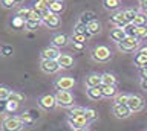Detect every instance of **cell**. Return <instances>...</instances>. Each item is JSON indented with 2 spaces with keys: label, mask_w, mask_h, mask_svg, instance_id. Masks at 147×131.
Returning a JSON list of instances; mask_svg holds the SVG:
<instances>
[{
  "label": "cell",
  "mask_w": 147,
  "mask_h": 131,
  "mask_svg": "<svg viewBox=\"0 0 147 131\" xmlns=\"http://www.w3.org/2000/svg\"><path fill=\"white\" fill-rule=\"evenodd\" d=\"M90 57L95 63L104 64V63H109L112 60V51L107 46H104V44H100V46H95L90 51Z\"/></svg>",
  "instance_id": "6da1fadb"
},
{
  "label": "cell",
  "mask_w": 147,
  "mask_h": 131,
  "mask_svg": "<svg viewBox=\"0 0 147 131\" xmlns=\"http://www.w3.org/2000/svg\"><path fill=\"white\" fill-rule=\"evenodd\" d=\"M25 124H23L20 116H8L2 122V131H22Z\"/></svg>",
  "instance_id": "7a4b0ae2"
},
{
  "label": "cell",
  "mask_w": 147,
  "mask_h": 131,
  "mask_svg": "<svg viewBox=\"0 0 147 131\" xmlns=\"http://www.w3.org/2000/svg\"><path fill=\"white\" fill-rule=\"evenodd\" d=\"M55 98H57L58 107H63V108H71L74 107V102H75V98L71 93V90H57Z\"/></svg>",
  "instance_id": "3957f363"
},
{
  "label": "cell",
  "mask_w": 147,
  "mask_h": 131,
  "mask_svg": "<svg viewBox=\"0 0 147 131\" xmlns=\"http://www.w3.org/2000/svg\"><path fill=\"white\" fill-rule=\"evenodd\" d=\"M38 107L41 108V110L52 111L55 107H58V104H57V98H55V94H51V93L41 94V96L38 98Z\"/></svg>",
  "instance_id": "277c9868"
},
{
  "label": "cell",
  "mask_w": 147,
  "mask_h": 131,
  "mask_svg": "<svg viewBox=\"0 0 147 131\" xmlns=\"http://www.w3.org/2000/svg\"><path fill=\"white\" fill-rule=\"evenodd\" d=\"M140 41L141 40L136 38V37H126L123 41L117 43V46H118L119 51H123V52H133V51H136V49H140Z\"/></svg>",
  "instance_id": "5b68a950"
},
{
  "label": "cell",
  "mask_w": 147,
  "mask_h": 131,
  "mask_svg": "<svg viewBox=\"0 0 147 131\" xmlns=\"http://www.w3.org/2000/svg\"><path fill=\"white\" fill-rule=\"evenodd\" d=\"M40 69H41V72H45V73H48V75H54V73H57L61 67H60L57 60H41L40 61Z\"/></svg>",
  "instance_id": "8992f818"
},
{
  "label": "cell",
  "mask_w": 147,
  "mask_h": 131,
  "mask_svg": "<svg viewBox=\"0 0 147 131\" xmlns=\"http://www.w3.org/2000/svg\"><path fill=\"white\" fill-rule=\"evenodd\" d=\"M127 107L130 108L132 113L141 111L144 108V99L140 94H129V101H127Z\"/></svg>",
  "instance_id": "52a82bcc"
},
{
  "label": "cell",
  "mask_w": 147,
  "mask_h": 131,
  "mask_svg": "<svg viewBox=\"0 0 147 131\" xmlns=\"http://www.w3.org/2000/svg\"><path fill=\"white\" fill-rule=\"evenodd\" d=\"M112 114L118 119H126L132 114L130 108L127 107V104H113L112 107Z\"/></svg>",
  "instance_id": "ba28073f"
},
{
  "label": "cell",
  "mask_w": 147,
  "mask_h": 131,
  "mask_svg": "<svg viewBox=\"0 0 147 131\" xmlns=\"http://www.w3.org/2000/svg\"><path fill=\"white\" fill-rule=\"evenodd\" d=\"M54 85L57 90H71V88H74V85H75V79H74L72 76H61V78H58L55 81Z\"/></svg>",
  "instance_id": "9c48e42d"
},
{
  "label": "cell",
  "mask_w": 147,
  "mask_h": 131,
  "mask_svg": "<svg viewBox=\"0 0 147 131\" xmlns=\"http://www.w3.org/2000/svg\"><path fill=\"white\" fill-rule=\"evenodd\" d=\"M67 125L71 126L74 131H77V130L86 128L87 119H86V116H78V117H71V116H69L67 117Z\"/></svg>",
  "instance_id": "30bf717a"
},
{
  "label": "cell",
  "mask_w": 147,
  "mask_h": 131,
  "mask_svg": "<svg viewBox=\"0 0 147 131\" xmlns=\"http://www.w3.org/2000/svg\"><path fill=\"white\" fill-rule=\"evenodd\" d=\"M110 23L113 25V28H124L129 21L124 17V11H117L110 15Z\"/></svg>",
  "instance_id": "8fae6325"
},
{
  "label": "cell",
  "mask_w": 147,
  "mask_h": 131,
  "mask_svg": "<svg viewBox=\"0 0 147 131\" xmlns=\"http://www.w3.org/2000/svg\"><path fill=\"white\" fill-rule=\"evenodd\" d=\"M43 25L46 26V28H49V29H58L60 26H61V19H60V15L51 12L48 17L43 19Z\"/></svg>",
  "instance_id": "7c38bea8"
},
{
  "label": "cell",
  "mask_w": 147,
  "mask_h": 131,
  "mask_svg": "<svg viewBox=\"0 0 147 131\" xmlns=\"http://www.w3.org/2000/svg\"><path fill=\"white\" fill-rule=\"evenodd\" d=\"M60 55V49L55 46H48L41 51V60H58Z\"/></svg>",
  "instance_id": "4fadbf2b"
},
{
  "label": "cell",
  "mask_w": 147,
  "mask_h": 131,
  "mask_svg": "<svg viewBox=\"0 0 147 131\" xmlns=\"http://www.w3.org/2000/svg\"><path fill=\"white\" fill-rule=\"evenodd\" d=\"M84 84H86L87 88H89V87H100V85L103 84L101 75H98V73H90V75H87L86 78H84Z\"/></svg>",
  "instance_id": "5bb4252c"
},
{
  "label": "cell",
  "mask_w": 147,
  "mask_h": 131,
  "mask_svg": "<svg viewBox=\"0 0 147 131\" xmlns=\"http://www.w3.org/2000/svg\"><path fill=\"white\" fill-rule=\"evenodd\" d=\"M71 41L66 35L64 34H55L54 37H52V40H51V43H52V46H55V47H64V46H67V43Z\"/></svg>",
  "instance_id": "9a60e30c"
},
{
  "label": "cell",
  "mask_w": 147,
  "mask_h": 131,
  "mask_svg": "<svg viewBox=\"0 0 147 131\" xmlns=\"http://www.w3.org/2000/svg\"><path fill=\"white\" fill-rule=\"evenodd\" d=\"M86 94L87 98L90 99V101H100V99H103V92H101V85L100 87H89L86 90Z\"/></svg>",
  "instance_id": "2e32d148"
},
{
  "label": "cell",
  "mask_w": 147,
  "mask_h": 131,
  "mask_svg": "<svg viewBox=\"0 0 147 131\" xmlns=\"http://www.w3.org/2000/svg\"><path fill=\"white\" fill-rule=\"evenodd\" d=\"M57 61H58V64H60L61 69H71V67L74 66V58L69 55V53H61Z\"/></svg>",
  "instance_id": "e0dca14e"
},
{
  "label": "cell",
  "mask_w": 147,
  "mask_h": 131,
  "mask_svg": "<svg viewBox=\"0 0 147 131\" xmlns=\"http://www.w3.org/2000/svg\"><path fill=\"white\" fill-rule=\"evenodd\" d=\"M126 37H127V35H126V32H124L123 28H113L112 31H110V40L115 41V43L123 41Z\"/></svg>",
  "instance_id": "ac0fdd59"
},
{
  "label": "cell",
  "mask_w": 147,
  "mask_h": 131,
  "mask_svg": "<svg viewBox=\"0 0 147 131\" xmlns=\"http://www.w3.org/2000/svg\"><path fill=\"white\" fill-rule=\"evenodd\" d=\"M101 92H103V96L104 98H115L118 94V90L115 85H106V84H101Z\"/></svg>",
  "instance_id": "d6986e66"
},
{
  "label": "cell",
  "mask_w": 147,
  "mask_h": 131,
  "mask_svg": "<svg viewBox=\"0 0 147 131\" xmlns=\"http://www.w3.org/2000/svg\"><path fill=\"white\" fill-rule=\"evenodd\" d=\"M92 20H95V12L94 11H84L80 14V17H78V21L83 25H89Z\"/></svg>",
  "instance_id": "ffe728a7"
},
{
  "label": "cell",
  "mask_w": 147,
  "mask_h": 131,
  "mask_svg": "<svg viewBox=\"0 0 147 131\" xmlns=\"http://www.w3.org/2000/svg\"><path fill=\"white\" fill-rule=\"evenodd\" d=\"M135 66L140 67V69H144V67H147V53L138 51V53L135 55Z\"/></svg>",
  "instance_id": "44dd1931"
},
{
  "label": "cell",
  "mask_w": 147,
  "mask_h": 131,
  "mask_svg": "<svg viewBox=\"0 0 147 131\" xmlns=\"http://www.w3.org/2000/svg\"><path fill=\"white\" fill-rule=\"evenodd\" d=\"M64 8H66V5H64V2H60V0H54V3L49 6V11L52 12V14H57L60 15L61 12L64 11Z\"/></svg>",
  "instance_id": "7402d4cb"
},
{
  "label": "cell",
  "mask_w": 147,
  "mask_h": 131,
  "mask_svg": "<svg viewBox=\"0 0 147 131\" xmlns=\"http://www.w3.org/2000/svg\"><path fill=\"white\" fill-rule=\"evenodd\" d=\"M74 32L80 34V35H84L86 38H90L92 37L90 32H89V29H87V25H83V23H80V21H77L75 28H74Z\"/></svg>",
  "instance_id": "603a6c76"
},
{
  "label": "cell",
  "mask_w": 147,
  "mask_h": 131,
  "mask_svg": "<svg viewBox=\"0 0 147 131\" xmlns=\"http://www.w3.org/2000/svg\"><path fill=\"white\" fill-rule=\"evenodd\" d=\"M101 28H103V26H101V23L98 20H92L89 25H87V29H89V32H90V35L92 37H94V35H98L100 32H101Z\"/></svg>",
  "instance_id": "cb8c5ba5"
},
{
  "label": "cell",
  "mask_w": 147,
  "mask_h": 131,
  "mask_svg": "<svg viewBox=\"0 0 147 131\" xmlns=\"http://www.w3.org/2000/svg\"><path fill=\"white\" fill-rule=\"evenodd\" d=\"M101 79H103V84L106 85H117V76L113 73H109V72H106V73L101 75Z\"/></svg>",
  "instance_id": "d4e9b609"
},
{
  "label": "cell",
  "mask_w": 147,
  "mask_h": 131,
  "mask_svg": "<svg viewBox=\"0 0 147 131\" xmlns=\"http://www.w3.org/2000/svg\"><path fill=\"white\" fill-rule=\"evenodd\" d=\"M135 26H147V15H146V12L144 11H138V14L135 17V20L132 21Z\"/></svg>",
  "instance_id": "484cf974"
},
{
  "label": "cell",
  "mask_w": 147,
  "mask_h": 131,
  "mask_svg": "<svg viewBox=\"0 0 147 131\" xmlns=\"http://www.w3.org/2000/svg\"><path fill=\"white\" fill-rule=\"evenodd\" d=\"M121 5V0H103V6L107 11H115Z\"/></svg>",
  "instance_id": "4316f807"
},
{
  "label": "cell",
  "mask_w": 147,
  "mask_h": 131,
  "mask_svg": "<svg viewBox=\"0 0 147 131\" xmlns=\"http://www.w3.org/2000/svg\"><path fill=\"white\" fill-rule=\"evenodd\" d=\"M25 25H26V20H25V19H22V17H18V15H16V17L12 19V21H11L12 29H16V31L25 29Z\"/></svg>",
  "instance_id": "83f0119b"
},
{
  "label": "cell",
  "mask_w": 147,
  "mask_h": 131,
  "mask_svg": "<svg viewBox=\"0 0 147 131\" xmlns=\"http://www.w3.org/2000/svg\"><path fill=\"white\" fill-rule=\"evenodd\" d=\"M20 117H22V120H23V124H25V126H32V125H34V122H35V116H34V114H29V111H28V113H23Z\"/></svg>",
  "instance_id": "f1b7e54d"
},
{
  "label": "cell",
  "mask_w": 147,
  "mask_h": 131,
  "mask_svg": "<svg viewBox=\"0 0 147 131\" xmlns=\"http://www.w3.org/2000/svg\"><path fill=\"white\" fill-rule=\"evenodd\" d=\"M54 3V0H37L35 2V6L38 11H43V9H49V6Z\"/></svg>",
  "instance_id": "f546056e"
},
{
  "label": "cell",
  "mask_w": 147,
  "mask_h": 131,
  "mask_svg": "<svg viewBox=\"0 0 147 131\" xmlns=\"http://www.w3.org/2000/svg\"><path fill=\"white\" fill-rule=\"evenodd\" d=\"M43 23L41 20H34V19H29V20H26V25H25V29L28 31H37V28Z\"/></svg>",
  "instance_id": "4dcf8cb0"
},
{
  "label": "cell",
  "mask_w": 147,
  "mask_h": 131,
  "mask_svg": "<svg viewBox=\"0 0 147 131\" xmlns=\"http://www.w3.org/2000/svg\"><path fill=\"white\" fill-rule=\"evenodd\" d=\"M84 110H86V108L78 107V105H74V107H71V110H69V116H71V117L84 116Z\"/></svg>",
  "instance_id": "1f68e13d"
},
{
  "label": "cell",
  "mask_w": 147,
  "mask_h": 131,
  "mask_svg": "<svg viewBox=\"0 0 147 131\" xmlns=\"http://www.w3.org/2000/svg\"><path fill=\"white\" fill-rule=\"evenodd\" d=\"M25 94H22L20 92H12L11 94H9V98H8V101H12V102H18V104H22V102H25Z\"/></svg>",
  "instance_id": "d6a6232c"
},
{
  "label": "cell",
  "mask_w": 147,
  "mask_h": 131,
  "mask_svg": "<svg viewBox=\"0 0 147 131\" xmlns=\"http://www.w3.org/2000/svg\"><path fill=\"white\" fill-rule=\"evenodd\" d=\"M123 29H124V32H126L127 37H136V26L133 23H127Z\"/></svg>",
  "instance_id": "836d02e7"
},
{
  "label": "cell",
  "mask_w": 147,
  "mask_h": 131,
  "mask_svg": "<svg viewBox=\"0 0 147 131\" xmlns=\"http://www.w3.org/2000/svg\"><path fill=\"white\" fill-rule=\"evenodd\" d=\"M136 14H138V11L132 9V8H127V9H124V17L127 19V21H129V23H132V21L135 20Z\"/></svg>",
  "instance_id": "e575fe53"
},
{
  "label": "cell",
  "mask_w": 147,
  "mask_h": 131,
  "mask_svg": "<svg viewBox=\"0 0 147 131\" xmlns=\"http://www.w3.org/2000/svg\"><path fill=\"white\" fill-rule=\"evenodd\" d=\"M84 116H86L87 122H92V120H95L96 117H98V114H96V111L94 110V108H86V110H84Z\"/></svg>",
  "instance_id": "d590c367"
},
{
  "label": "cell",
  "mask_w": 147,
  "mask_h": 131,
  "mask_svg": "<svg viewBox=\"0 0 147 131\" xmlns=\"http://www.w3.org/2000/svg\"><path fill=\"white\" fill-rule=\"evenodd\" d=\"M11 93H12V90L8 85H0V99H8Z\"/></svg>",
  "instance_id": "8d00e7d4"
},
{
  "label": "cell",
  "mask_w": 147,
  "mask_h": 131,
  "mask_svg": "<svg viewBox=\"0 0 147 131\" xmlns=\"http://www.w3.org/2000/svg\"><path fill=\"white\" fill-rule=\"evenodd\" d=\"M69 40H71V43H84L86 44V37H84V35H80V34H75V32H74L72 34V37L71 38H69Z\"/></svg>",
  "instance_id": "74e56055"
},
{
  "label": "cell",
  "mask_w": 147,
  "mask_h": 131,
  "mask_svg": "<svg viewBox=\"0 0 147 131\" xmlns=\"http://www.w3.org/2000/svg\"><path fill=\"white\" fill-rule=\"evenodd\" d=\"M136 38H147V28L146 26H136Z\"/></svg>",
  "instance_id": "f35d334b"
},
{
  "label": "cell",
  "mask_w": 147,
  "mask_h": 131,
  "mask_svg": "<svg viewBox=\"0 0 147 131\" xmlns=\"http://www.w3.org/2000/svg\"><path fill=\"white\" fill-rule=\"evenodd\" d=\"M129 101V94H117V96L113 98V104H127Z\"/></svg>",
  "instance_id": "ab89813d"
},
{
  "label": "cell",
  "mask_w": 147,
  "mask_h": 131,
  "mask_svg": "<svg viewBox=\"0 0 147 131\" xmlns=\"http://www.w3.org/2000/svg\"><path fill=\"white\" fill-rule=\"evenodd\" d=\"M29 12H31V8H20V9L17 11L16 15H18V17H22V19L28 20V19H29Z\"/></svg>",
  "instance_id": "60d3db41"
},
{
  "label": "cell",
  "mask_w": 147,
  "mask_h": 131,
  "mask_svg": "<svg viewBox=\"0 0 147 131\" xmlns=\"http://www.w3.org/2000/svg\"><path fill=\"white\" fill-rule=\"evenodd\" d=\"M16 0H2V6L6 9H12V8H16Z\"/></svg>",
  "instance_id": "b9f144b4"
},
{
  "label": "cell",
  "mask_w": 147,
  "mask_h": 131,
  "mask_svg": "<svg viewBox=\"0 0 147 131\" xmlns=\"http://www.w3.org/2000/svg\"><path fill=\"white\" fill-rule=\"evenodd\" d=\"M8 111V99H0V114Z\"/></svg>",
  "instance_id": "7bdbcfd3"
},
{
  "label": "cell",
  "mask_w": 147,
  "mask_h": 131,
  "mask_svg": "<svg viewBox=\"0 0 147 131\" xmlns=\"http://www.w3.org/2000/svg\"><path fill=\"white\" fill-rule=\"evenodd\" d=\"M20 104L18 102H12V101H8V111L9 113H12V111H17V108Z\"/></svg>",
  "instance_id": "ee69618b"
},
{
  "label": "cell",
  "mask_w": 147,
  "mask_h": 131,
  "mask_svg": "<svg viewBox=\"0 0 147 131\" xmlns=\"http://www.w3.org/2000/svg\"><path fill=\"white\" fill-rule=\"evenodd\" d=\"M2 55L3 57H11L12 55V47L11 46H3L2 47Z\"/></svg>",
  "instance_id": "f6af8a7d"
},
{
  "label": "cell",
  "mask_w": 147,
  "mask_h": 131,
  "mask_svg": "<svg viewBox=\"0 0 147 131\" xmlns=\"http://www.w3.org/2000/svg\"><path fill=\"white\" fill-rule=\"evenodd\" d=\"M71 44H72V47L75 49V51H83L84 46H86L84 43H71Z\"/></svg>",
  "instance_id": "bcb514c9"
},
{
  "label": "cell",
  "mask_w": 147,
  "mask_h": 131,
  "mask_svg": "<svg viewBox=\"0 0 147 131\" xmlns=\"http://www.w3.org/2000/svg\"><path fill=\"white\" fill-rule=\"evenodd\" d=\"M140 8H141L144 12L147 11V0H140Z\"/></svg>",
  "instance_id": "7dc6e473"
},
{
  "label": "cell",
  "mask_w": 147,
  "mask_h": 131,
  "mask_svg": "<svg viewBox=\"0 0 147 131\" xmlns=\"http://www.w3.org/2000/svg\"><path fill=\"white\" fill-rule=\"evenodd\" d=\"M140 85H141V88H142V90H146V92H147V79H141Z\"/></svg>",
  "instance_id": "c3c4849f"
},
{
  "label": "cell",
  "mask_w": 147,
  "mask_h": 131,
  "mask_svg": "<svg viewBox=\"0 0 147 131\" xmlns=\"http://www.w3.org/2000/svg\"><path fill=\"white\" fill-rule=\"evenodd\" d=\"M141 78H142V79H147V67L141 69Z\"/></svg>",
  "instance_id": "681fc988"
},
{
  "label": "cell",
  "mask_w": 147,
  "mask_h": 131,
  "mask_svg": "<svg viewBox=\"0 0 147 131\" xmlns=\"http://www.w3.org/2000/svg\"><path fill=\"white\" fill-rule=\"evenodd\" d=\"M140 52H144V53H147V46H142V47L140 49Z\"/></svg>",
  "instance_id": "f907efd6"
},
{
  "label": "cell",
  "mask_w": 147,
  "mask_h": 131,
  "mask_svg": "<svg viewBox=\"0 0 147 131\" xmlns=\"http://www.w3.org/2000/svg\"><path fill=\"white\" fill-rule=\"evenodd\" d=\"M77 131H87V128H81V130H77Z\"/></svg>",
  "instance_id": "816d5d0a"
},
{
  "label": "cell",
  "mask_w": 147,
  "mask_h": 131,
  "mask_svg": "<svg viewBox=\"0 0 147 131\" xmlns=\"http://www.w3.org/2000/svg\"><path fill=\"white\" fill-rule=\"evenodd\" d=\"M23 2V0H16V3H22Z\"/></svg>",
  "instance_id": "f5cc1de1"
},
{
  "label": "cell",
  "mask_w": 147,
  "mask_h": 131,
  "mask_svg": "<svg viewBox=\"0 0 147 131\" xmlns=\"http://www.w3.org/2000/svg\"><path fill=\"white\" fill-rule=\"evenodd\" d=\"M60 2H64V0H60Z\"/></svg>",
  "instance_id": "db71d44e"
},
{
  "label": "cell",
  "mask_w": 147,
  "mask_h": 131,
  "mask_svg": "<svg viewBox=\"0 0 147 131\" xmlns=\"http://www.w3.org/2000/svg\"><path fill=\"white\" fill-rule=\"evenodd\" d=\"M146 15H147V11H146Z\"/></svg>",
  "instance_id": "11a10c76"
}]
</instances>
